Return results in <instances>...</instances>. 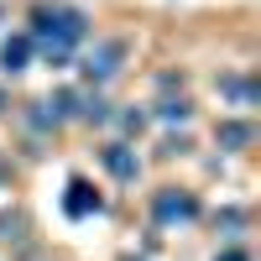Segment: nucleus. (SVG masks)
I'll return each instance as SVG.
<instances>
[{
    "instance_id": "1",
    "label": "nucleus",
    "mask_w": 261,
    "mask_h": 261,
    "mask_svg": "<svg viewBox=\"0 0 261 261\" xmlns=\"http://www.w3.org/2000/svg\"><path fill=\"white\" fill-rule=\"evenodd\" d=\"M225 261H246V256H225Z\"/></svg>"
}]
</instances>
